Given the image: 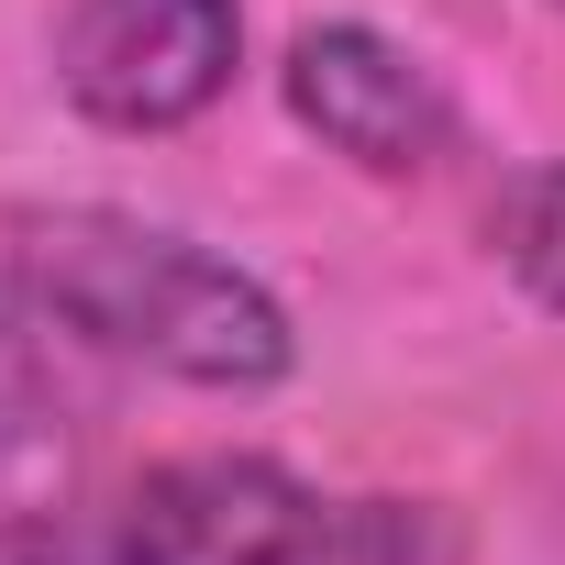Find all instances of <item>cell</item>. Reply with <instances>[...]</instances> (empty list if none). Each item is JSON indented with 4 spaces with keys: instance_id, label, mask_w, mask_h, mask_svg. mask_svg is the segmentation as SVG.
I'll return each mask as SVG.
<instances>
[{
    "instance_id": "1",
    "label": "cell",
    "mask_w": 565,
    "mask_h": 565,
    "mask_svg": "<svg viewBox=\"0 0 565 565\" xmlns=\"http://www.w3.org/2000/svg\"><path fill=\"white\" fill-rule=\"evenodd\" d=\"M0 565H466L455 510L277 455H145L0 521Z\"/></svg>"
},
{
    "instance_id": "5",
    "label": "cell",
    "mask_w": 565,
    "mask_h": 565,
    "mask_svg": "<svg viewBox=\"0 0 565 565\" xmlns=\"http://www.w3.org/2000/svg\"><path fill=\"white\" fill-rule=\"evenodd\" d=\"M67 355H78V344L45 322V300L0 266V466L34 455V444L67 422Z\"/></svg>"
},
{
    "instance_id": "3",
    "label": "cell",
    "mask_w": 565,
    "mask_h": 565,
    "mask_svg": "<svg viewBox=\"0 0 565 565\" xmlns=\"http://www.w3.org/2000/svg\"><path fill=\"white\" fill-rule=\"evenodd\" d=\"M45 67L89 134H189L233 100L244 0H56Z\"/></svg>"
},
{
    "instance_id": "2",
    "label": "cell",
    "mask_w": 565,
    "mask_h": 565,
    "mask_svg": "<svg viewBox=\"0 0 565 565\" xmlns=\"http://www.w3.org/2000/svg\"><path fill=\"white\" fill-rule=\"evenodd\" d=\"M0 266L45 300V322L78 355L145 366L167 388H211V399H266L300 366V322L266 277L156 211L122 200H56L0 233Z\"/></svg>"
},
{
    "instance_id": "4",
    "label": "cell",
    "mask_w": 565,
    "mask_h": 565,
    "mask_svg": "<svg viewBox=\"0 0 565 565\" xmlns=\"http://www.w3.org/2000/svg\"><path fill=\"white\" fill-rule=\"evenodd\" d=\"M277 100L289 122L344 156L355 178H422L455 156V89L422 45L377 34V23H300L277 56Z\"/></svg>"
},
{
    "instance_id": "7",
    "label": "cell",
    "mask_w": 565,
    "mask_h": 565,
    "mask_svg": "<svg viewBox=\"0 0 565 565\" xmlns=\"http://www.w3.org/2000/svg\"><path fill=\"white\" fill-rule=\"evenodd\" d=\"M554 12H565V0H554Z\"/></svg>"
},
{
    "instance_id": "6",
    "label": "cell",
    "mask_w": 565,
    "mask_h": 565,
    "mask_svg": "<svg viewBox=\"0 0 565 565\" xmlns=\"http://www.w3.org/2000/svg\"><path fill=\"white\" fill-rule=\"evenodd\" d=\"M499 266L565 322V156L532 167V178H510V200H499Z\"/></svg>"
}]
</instances>
